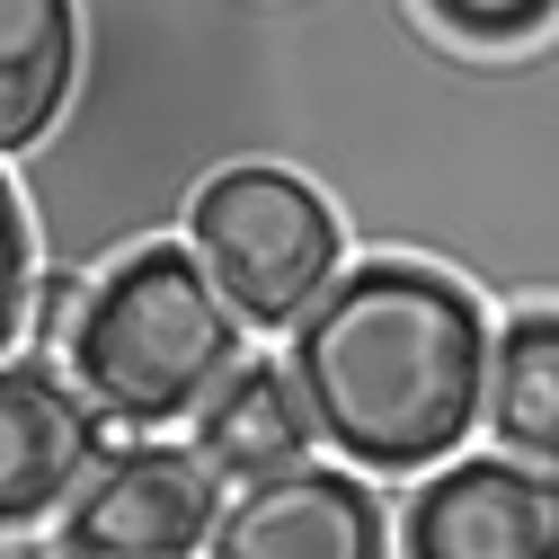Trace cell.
I'll return each mask as SVG.
<instances>
[{"label":"cell","mask_w":559,"mask_h":559,"mask_svg":"<svg viewBox=\"0 0 559 559\" xmlns=\"http://www.w3.org/2000/svg\"><path fill=\"white\" fill-rule=\"evenodd\" d=\"M488 346L498 337L453 275L417 258H373L320 285V302L294 320L285 365L346 462L427 471L488 408Z\"/></svg>","instance_id":"cell-1"},{"label":"cell","mask_w":559,"mask_h":559,"mask_svg":"<svg viewBox=\"0 0 559 559\" xmlns=\"http://www.w3.org/2000/svg\"><path fill=\"white\" fill-rule=\"evenodd\" d=\"M240 365V311L214 285V266L178 240H152L116 258L90 311L72 329V373L81 391L124 417V427H169V417H195Z\"/></svg>","instance_id":"cell-2"},{"label":"cell","mask_w":559,"mask_h":559,"mask_svg":"<svg viewBox=\"0 0 559 559\" xmlns=\"http://www.w3.org/2000/svg\"><path fill=\"white\" fill-rule=\"evenodd\" d=\"M195 258L214 266V285L231 294L240 320L285 329L320 302V285L337 275V214L320 204V187H302L294 169L240 160L195 195Z\"/></svg>","instance_id":"cell-3"},{"label":"cell","mask_w":559,"mask_h":559,"mask_svg":"<svg viewBox=\"0 0 559 559\" xmlns=\"http://www.w3.org/2000/svg\"><path fill=\"white\" fill-rule=\"evenodd\" d=\"M214 479L223 471L187 444H124L62 507V550L72 559H195L223 524Z\"/></svg>","instance_id":"cell-4"},{"label":"cell","mask_w":559,"mask_h":559,"mask_svg":"<svg viewBox=\"0 0 559 559\" xmlns=\"http://www.w3.org/2000/svg\"><path fill=\"white\" fill-rule=\"evenodd\" d=\"M408 559H559V479L524 453H479L417 488Z\"/></svg>","instance_id":"cell-5"},{"label":"cell","mask_w":559,"mask_h":559,"mask_svg":"<svg viewBox=\"0 0 559 559\" xmlns=\"http://www.w3.org/2000/svg\"><path fill=\"white\" fill-rule=\"evenodd\" d=\"M98 471V400L72 391L45 356L0 365V533L62 515Z\"/></svg>","instance_id":"cell-6"},{"label":"cell","mask_w":559,"mask_h":559,"mask_svg":"<svg viewBox=\"0 0 559 559\" xmlns=\"http://www.w3.org/2000/svg\"><path fill=\"white\" fill-rule=\"evenodd\" d=\"M204 559H382V507L346 471H275L223 507Z\"/></svg>","instance_id":"cell-7"},{"label":"cell","mask_w":559,"mask_h":559,"mask_svg":"<svg viewBox=\"0 0 559 559\" xmlns=\"http://www.w3.org/2000/svg\"><path fill=\"white\" fill-rule=\"evenodd\" d=\"M311 436H320V417H311L294 365H231V382L195 408V453L240 488L294 471L311 453Z\"/></svg>","instance_id":"cell-8"},{"label":"cell","mask_w":559,"mask_h":559,"mask_svg":"<svg viewBox=\"0 0 559 559\" xmlns=\"http://www.w3.org/2000/svg\"><path fill=\"white\" fill-rule=\"evenodd\" d=\"M72 72H81L72 0H0V152H27L62 116Z\"/></svg>","instance_id":"cell-9"},{"label":"cell","mask_w":559,"mask_h":559,"mask_svg":"<svg viewBox=\"0 0 559 559\" xmlns=\"http://www.w3.org/2000/svg\"><path fill=\"white\" fill-rule=\"evenodd\" d=\"M488 436L524 462H559V311H524L488 346Z\"/></svg>","instance_id":"cell-10"},{"label":"cell","mask_w":559,"mask_h":559,"mask_svg":"<svg viewBox=\"0 0 559 559\" xmlns=\"http://www.w3.org/2000/svg\"><path fill=\"white\" fill-rule=\"evenodd\" d=\"M427 10L453 36H471V45H515V36H533V27L559 19V0H427Z\"/></svg>","instance_id":"cell-11"},{"label":"cell","mask_w":559,"mask_h":559,"mask_svg":"<svg viewBox=\"0 0 559 559\" xmlns=\"http://www.w3.org/2000/svg\"><path fill=\"white\" fill-rule=\"evenodd\" d=\"M19 320H27V214L0 178V346L19 337Z\"/></svg>","instance_id":"cell-12"},{"label":"cell","mask_w":559,"mask_h":559,"mask_svg":"<svg viewBox=\"0 0 559 559\" xmlns=\"http://www.w3.org/2000/svg\"><path fill=\"white\" fill-rule=\"evenodd\" d=\"M81 311H90V294L72 285V275H45V285H36V337H62V329H81Z\"/></svg>","instance_id":"cell-13"}]
</instances>
